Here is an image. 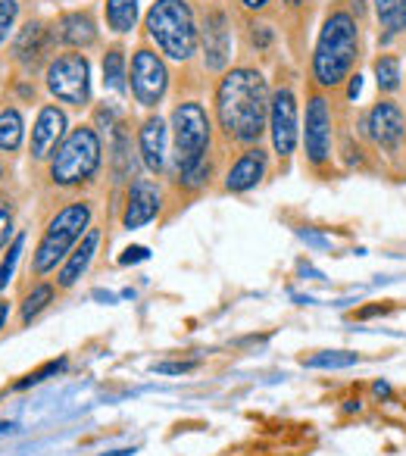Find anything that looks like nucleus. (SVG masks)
<instances>
[{"instance_id": "8", "label": "nucleus", "mask_w": 406, "mask_h": 456, "mask_svg": "<svg viewBox=\"0 0 406 456\" xmlns=\"http://www.w3.org/2000/svg\"><path fill=\"white\" fill-rule=\"evenodd\" d=\"M169 66L166 57L150 45L134 47L132 63H128V88L138 107L144 110H157L163 103L166 91H169Z\"/></svg>"}, {"instance_id": "37", "label": "nucleus", "mask_w": 406, "mask_h": 456, "mask_svg": "<svg viewBox=\"0 0 406 456\" xmlns=\"http://www.w3.org/2000/svg\"><path fill=\"white\" fill-rule=\"evenodd\" d=\"M347 97H350V101H353V97H360V91H362V78H360V72H356V76H350L347 78Z\"/></svg>"}, {"instance_id": "9", "label": "nucleus", "mask_w": 406, "mask_h": 456, "mask_svg": "<svg viewBox=\"0 0 406 456\" xmlns=\"http://www.w3.org/2000/svg\"><path fill=\"white\" fill-rule=\"evenodd\" d=\"M304 151L310 166L331 163L335 153V119H331V103L322 91H313L306 101V122H304Z\"/></svg>"}, {"instance_id": "6", "label": "nucleus", "mask_w": 406, "mask_h": 456, "mask_svg": "<svg viewBox=\"0 0 406 456\" xmlns=\"http://www.w3.org/2000/svg\"><path fill=\"white\" fill-rule=\"evenodd\" d=\"M103 166V141L94 126H76L51 157L47 175L57 188H85L97 178Z\"/></svg>"}, {"instance_id": "19", "label": "nucleus", "mask_w": 406, "mask_h": 456, "mask_svg": "<svg viewBox=\"0 0 406 456\" xmlns=\"http://www.w3.org/2000/svg\"><path fill=\"white\" fill-rule=\"evenodd\" d=\"M53 35H57L60 45L72 47V51H85L97 41V26L88 10H72V13H63L53 22Z\"/></svg>"}, {"instance_id": "34", "label": "nucleus", "mask_w": 406, "mask_h": 456, "mask_svg": "<svg viewBox=\"0 0 406 456\" xmlns=\"http://www.w3.org/2000/svg\"><path fill=\"white\" fill-rule=\"evenodd\" d=\"M147 256H150V250L147 248H128L126 254L119 256V263L122 266H128V263H141V260H147Z\"/></svg>"}, {"instance_id": "24", "label": "nucleus", "mask_w": 406, "mask_h": 456, "mask_svg": "<svg viewBox=\"0 0 406 456\" xmlns=\"http://www.w3.org/2000/svg\"><path fill=\"white\" fill-rule=\"evenodd\" d=\"M22 138H26V122H22V113L16 107H4L0 110V151L4 153L20 151Z\"/></svg>"}, {"instance_id": "38", "label": "nucleus", "mask_w": 406, "mask_h": 456, "mask_svg": "<svg viewBox=\"0 0 406 456\" xmlns=\"http://www.w3.org/2000/svg\"><path fill=\"white\" fill-rule=\"evenodd\" d=\"M281 4H285L288 10H304L306 4H310V0H281Z\"/></svg>"}, {"instance_id": "41", "label": "nucleus", "mask_w": 406, "mask_h": 456, "mask_svg": "<svg viewBox=\"0 0 406 456\" xmlns=\"http://www.w3.org/2000/svg\"><path fill=\"white\" fill-rule=\"evenodd\" d=\"M4 431H13V422H0V435H4Z\"/></svg>"}, {"instance_id": "16", "label": "nucleus", "mask_w": 406, "mask_h": 456, "mask_svg": "<svg viewBox=\"0 0 406 456\" xmlns=\"http://www.w3.org/2000/svg\"><path fill=\"white\" fill-rule=\"evenodd\" d=\"M266 172H269V153L260 144L244 147V153H238V159L229 166L223 184L229 194H244V191H254L266 178Z\"/></svg>"}, {"instance_id": "15", "label": "nucleus", "mask_w": 406, "mask_h": 456, "mask_svg": "<svg viewBox=\"0 0 406 456\" xmlns=\"http://www.w3.org/2000/svg\"><path fill=\"white\" fill-rule=\"evenodd\" d=\"M138 157L141 166L153 175H163L169 163V132L159 116H147L138 128Z\"/></svg>"}, {"instance_id": "20", "label": "nucleus", "mask_w": 406, "mask_h": 456, "mask_svg": "<svg viewBox=\"0 0 406 456\" xmlns=\"http://www.w3.org/2000/svg\"><path fill=\"white\" fill-rule=\"evenodd\" d=\"M57 294H60L57 285H53V281H45V279L35 281L32 288H26V294H22V300H20V319H16L20 329H26L28 322H35V319L57 300Z\"/></svg>"}, {"instance_id": "22", "label": "nucleus", "mask_w": 406, "mask_h": 456, "mask_svg": "<svg viewBox=\"0 0 406 456\" xmlns=\"http://www.w3.org/2000/svg\"><path fill=\"white\" fill-rule=\"evenodd\" d=\"M138 0H107L103 4V20H107V28L113 35H128L138 26Z\"/></svg>"}, {"instance_id": "18", "label": "nucleus", "mask_w": 406, "mask_h": 456, "mask_svg": "<svg viewBox=\"0 0 406 456\" xmlns=\"http://www.w3.org/2000/svg\"><path fill=\"white\" fill-rule=\"evenodd\" d=\"M97 248H101V228L91 225L88 228V235L82 238V241L72 248V254L63 260V266L57 269V291H72V288L82 281V275L91 269V263H94L97 256Z\"/></svg>"}, {"instance_id": "27", "label": "nucleus", "mask_w": 406, "mask_h": 456, "mask_svg": "<svg viewBox=\"0 0 406 456\" xmlns=\"http://www.w3.org/2000/svg\"><path fill=\"white\" fill-rule=\"evenodd\" d=\"M360 362V354H350V350H322L316 356H304V366L310 369H347Z\"/></svg>"}, {"instance_id": "4", "label": "nucleus", "mask_w": 406, "mask_h": 456, "mask_svg": "<svg viewBox=\"0 0 406 456\" xmlns=\"http://www.w3.org/2000/svg\"><path fill=\"white\" fill-rule=\"evenodd\" d=\"M91 219H94V207L88 200H72L63 209H57L41 232V241L32 254V266H28V279L41 281L51 273H57L66 256L72 254V248L88 235Z\"/></svg>"}, {"instance_id": "7", "label": "nucleus", "mask_w": 406, "mask_h": 456, "mask_svg": "<svg viewBox=\"0 0 406 456\" xmlns=\"http://www.w3.org/2000/svg\"><path fill=\"white\" fill-rule=\"evenodd\" d=\"M45 85L51 97H57L66 107H88L91 103V63L85 53L66 51L47 63Z\"/></svg>"}, {"instance_id": "33", "label": "nucleus", "mask_w": 406, "mask_h": 456, "mask_svg": "<svg viewBox=\"0 0 406 456\" xmlns=\"http://www.w3.org/2000/svg\"><path fill=\"white\" fill-rule=\"evenodd\" d=\"M197 360H182V362H153V372L157 375H184V372H194Z\"/></svg>"}, {"instance_id": "26", "label": "nucleus", "mask_w": 406, "mask_h": 456, "mask_svg": "<svg viewBox=\"0 0 406 456\" xmlns=\"http://www.w3.org/2000/svg\"><path fill=\"white\" fill-rule=\"evenodd\" d=\"M113 172L116 182H132V138H128L126 126L113 128Z\"/></svg>"}, {"instance_id": "28", "label": "nucleus", "mask_w": 406, "mask_h": 456, "mask_svg": "<svg viewBox=\"0 0 406 456\" xmlns=\"http://www.w3.org/2000/svg\"><path fill=\"white\" fill-rule=\"evenodd\" d=\"M22 248H26V235H16L13 238V244L7 248V256L0 260V294L7 291V285L13 281V273H16V263H20V256H22Z\"/></svg>"}, {"instance_id": "36", "label": "nucleus", "mask_w": 406, "mask_h": 456, "mask_svg": "<svg viewBox=\"0 0 406 456\" xmlns=\"http://www.w3.org/2000/svg\"><path fill=\"white\" fill-rule=\"evenodd\" d=\"M10 310H13V306H10V300L4 297V294H0V335H4V331H7V322H10Z\"/></svg>"}, {"instance_id": "21", "label": "nucleus", "mask_w": 406, "mask_h": 456, "mask_svg": "<svg viewBox=\"0 0 406 456\" xmlns=\"http://www.w3.org/2000/svg\"><path fill=\"white\" fill-rule=\"evenodd\" d=\"M375 22H378V38L391 41L406 32V0H372Z\"/></svg>"}, {"instance_id": "13", "label": "nucleus", "mask_w": 406, "mask_h": 456, "mask_svg": "<svg viewBox=\"0 0 406 456\" xmlns=\"http://www.w3.org/2000/svg\"><path fill=\"white\" fill-rule=\"evenodd\" d=\"M159 209H163V188L150 178H132L126 191V207H122V228L134 232L150 225Z\"/></svg>"}, {"instance_id": "23", "label": "nucleus", "mask_w": 406, "mask_h": 456, "mask_svg": "<svg viewBox=\"0 0 406 456\" xmlns=\"http://www.w3.org/2000/svg\"><path fill=\"white\" fill-rule=\"evenodd\" d=\"M103 85L116 94H126L128 91V60L122 47H110L103 53Z\"/></svg>"}, {"instance_id": "11", "label": "nucleus", "mask_w": 406, "mask_h": 456, "mask_svg": "<svg viewBox=\"0 0 406 456\" xmlns=\"http://www.w3.org/2000/svg\"><path fill=\"white\" fill-rule=\"evenodd\" d=\"M200 57L210 76L229 69L231 63V20L223 7H210L200 20Z\"/></svg>"}, {"instance_id": "35", "label": "nucleus", "mask_w": 406, "mask_h": 456, "mask_svg": "<svg viewBox=\"0 0 406 456\" xmlns=\"http://www.w3.org/2000/svg\"><path fill=\"white\" fill-rule=\"evenodd\" d=\"M269 4H272V0H238V7L244 10V13H263V10L269 7Z\"/></svg>"}, {"instance_id": "2", "label": "nucleus", "mask_w": 406, "mask_h": 456, "mask_svg": "<svg viewBox=\"0 0 406 456\" xmlns=\"http://www.w3.org/2000/svg\"><path fill=\"white\" fill-rule=\"evenodd\" d=\"M360 60V20L347 7L329 10L319 28L316 51H313L310 76L319 91L341 88L356 69Z\"/></svg>"}, {"instance_id": "1", "label": "nucleus", "mask_w": 406, "mask_h": 456, "mask_svg": "<svg viewBox=\"0 0 406 456\" xmlns=\"http://www.w3.org/2000/svg\"><path fill=\"white\" fill-rule=\"evenodd\" d=\"M269 101L272 91L260 69H225L216 85V122L225 138L244 147L260 144V138L269 132Z\"/></svg>"}, {"instance_id": "12", "label": "nucleus", "mask_w": 406, "mask_h": 456, "mask_svg": "<svg viewBox=\"0 0 406 456\" xmlns=\"http://www.w3.org/2000/svg\"><path fill=\"white\" fill-rule=\"evenodd\" d=\"M366 138L381 153H400V147L406 144V110L391 97L378 101L366 113Z\"/></svg>"}, {"instance_id": "3", "label": "nucleus", "mask_w": 406, "mask_h": 456, "mask_svg": "<svg viewBox=\"0 0 406 456\" xmlns=\"http://www.w3.org/2000/svg\"><path fill=\"white\" fill-rule=\"evenodd\" d=\"M144 32L172 63H191L200 53V22L188 0H153L144 16Z\"/></svg>"}, {"instance_id": "39", "label": "nucleus", "mask_w": 406, "mask_h": 456, "mask_svg": "<svg viewBox=\"0 0 406 456\" xmlns=\"http://www.w3.org/2000/svg\"><path fill=\"white\" fill-rule=\"evenodd\" d=\"M372 391H375V394H378V397H387V394H391V387H387V385H385V381H378V385H375V387H372Z\"/></svg>"}, {"instance_id": "42", "label": "nucleus", "mask_w": 406, "mask_h": 456, "mask_svg": "<svg viewBox=\"0 0 406 456\" xmlns=\"http://www.w3.org/2000/svg\"><path fill=\"white\" fill-rule=\"evenodd\" d=\"M0 178H4V166H0Z\"/></svg>"}, {"instance_id": "32", "label": "nucleus", "mask_w": 406, "mask_h": 456, "mask_svg": "<svg viewBox=\"0 0 406 456\" xmlns=\"http://www.w3.org/2000/svg\"><path fill=\"white\" fill-rule=\"evenodd\" d=\"M275 41V28L266 26V22H254L250 26V45L256 47V51H269Z\"/></svg>"}, {"instance_id": "17", "label": "nucleus", "mask_w": 406, "mask_h": 456, "mask_svg": "<svg viewBox=\"0 0 406 456\" xmlns=\"http://www.w3.org/2000/svg\"><path fill=\"white\" fill-rule=\"evenodd\" d=\"M53 45H57V35H53V28H47V22L35 20V22H28L20 35H16L13 57H16V63H20V66L35 69V66L45 63L47 53L53 51ZM47 63H51V60H47Z\"/></svg>"}, {"instance_id": "5", "label": "nucleus", "mask_w": 406, "mask_h": 456, "mask_svg": "<svg viewBox=\"0 0 406 456\" xmlns=\"http://www.w3.org/2000/svg\"><path fill=\"white\" fill-rule=\"evenodd\" d=\"M213 119L200 101H182L172 110V169L175 178L210 163Z\"/></svg>"}, {"instance_id": "10", "label": "nucleus", "mask_w": 406, "mask_h": 456, "mask_svg": "<svg viewBox=\"0 0 406 456\" xmlns=\"http://www.w3.org/2000/svg\"><path fill=\"white\" fill-rule=\"evenodd\" d=\"M269 138H272V151L281 159H288L297 151L300 141V119H297V97H294L291 85H279L269 101Z\"/></svg>"}, {"instance_id": "31", "label": "nucleus", "mask_w": 406, "mask_h": 456, "mask_svg": "<svg viewBox=\"0 0 406 456\" xmlns=\"http://www.w3.org/2000/svg\"><path fill=\"white\" fill-rule=\"evenodd\" d=\"M16 16H20V4H16V0H0V45L7 41Z\"/></svg>"}, {"instance_id": "30", "label": "nucleus", "mask_w": 406, "mask_h": 456, "mask_svg": "<svg viewBox=\"0 0 406 456\" xmlns=\"http://www.w3.org/2000/svg\"><path fill=\"white\" fill-rule=\"evenodd\" d=\"M13 244V203L0 194V254Z\"/></svg>"}, {"instance_id": "40", "label": "nucleus", "mask_w": 406, "mask_h": 456, "mask_svg": "<svg viewBox=\"0 0 406 456\" xmlns=\"http://www.w3.org/2000/svg\"><path fill=\"white\" fill-rule=\"evenodd\" d=\"M344 410H347V412H360V400H347V406H344Z\"/></svg>"}, {"instance_id": "25", "label": "nucleus", "mask_w": 406, "mask_h": 456, "mask_svg": "<svg viewBox=\"0 0 406 456\" xmlns=\"http://www.w3.org/2000/svg\"><path fill=\"white\" fill-rule=\"evenodd\" d=\"M372 69H375V85H378L381 94H397L400 78H403V72H400V57H394V53H378Z\"/></svg>"}, {"instance_id": "29", "label": "nucleus", "mask_w": 406, "mask_h": 456, "mask_svg": "<svg viewBox=\"0 0 406 456\" xmlns=\"http://www.w3.org/2000/svg\"><path fill=\"white\" fill-rule=\"evenodd\" d=\"M66 356H60V360H51V362H45L41 369H35V372H28L26 379H20L16 381L10 391H26V387H35V385H41V381H47V379H53V375H60L66 369Z\"/></svg>"}, {"instance_id": "14", "label": "nucleus", "mask_w": 406, "mask_h": 456, "mask_svg": "<svg viewBox=\"0 0 406 456\" xmlns=\"http://www.w3.org/2000/svg\"><path fill=\"white\" fill-rule=\"evenodd\" d=\"M69 134V119L57 103H45L38 110V119L32 126V141H28V153L32 159H51L57 153V147L63 144V138Z\"/></svg>"}]
</instances>
